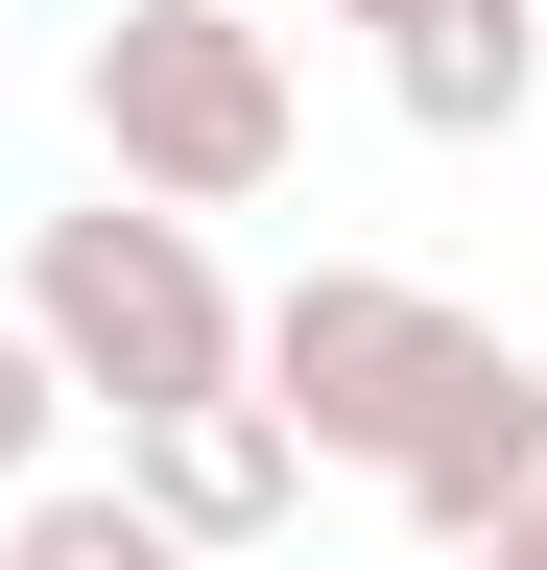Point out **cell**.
Listing matches in <instances>:
<instances>
[{
  "label": "cell",
  "instance_id": "obj_5",
  "mask_svg": "<svg viewBox=\"0 0 547 570\" xmlns=\"http://www.w3.org/2000/svg\"><path fill=\"white\" fill-rule=\"evenodd\" d=\"M358 48H381V96L429 142H524L547 119V0H358Z\"/></svg>",
  "mask_w": 547,
  "mask_h": 570
},
{
  "label": "cell",
  "instance_id": "obj_2",
  "mask_svg": "<svg viewBox=\"0 0 547 570\" xmlns=\"http://www.w3.org/2000/svg\"><path fill=\"white\" fill-rule=\"evenodd\" d=\"M25 356L72 404H119V428H167V404H238V285H215V238L191 214H48L25 238Z\"/></svg>",
  "mask_w": 547,
  "mask_h": 570
},
{
  "label": "cell",
  "instance_id": "obj_6",
  "mask_svg": "<svg viewBox=\"0 0 547 570\" xmlns=\"http://www.w3.org/2000/svg\"><path fill=\"white\" fill-rule=\"evenodd\" d=\"M119 499H144V523L215 570V547H262V523L310 499V452H286L262 404H167V428H119Z\"/></svg>",
  "mask_w": 547,
  "mask_h": 570
},
{
  "label": "cell",
  "instance_id": "obj_8",
  "mask_svg": "<svg viewBox=\"0 0 547 570\" xmlns=\"http://www.w3.org/2000/svg\"><path fill=\"white\" fill-rule=\"evenodd\" d=\"M48 452H72V381H48V356H25V309H0V523L48 499Z\"/></svg>",
  "mask_w": 547,
  "mask_h": 570
},
{
  "label": "cell",
  "instance_id": "obj_7",
  "mask_svg": "<svg viewBox=\"0 0 547 570\" xmlns=\"http://www.w3.org/2000/svg\"><path fill=\"white\" fill-rule=\"evenodd\" d=\"M0 570H191V547H167L144 499H119V475H48L25 523H0Z\"/></svg>",
  "mask_w": 547,
  "mask_h": 570
},
{
  "label": "cell",
  "instance_id": "obj_9",
  "mask_svg": "<svg viewBox=\"0 0 547 570\" xmlns=\"http://www.w3.org/2000/svg\"><path fill=\"white\" fill-rule=\"evenodd\" d=\"M452 570H547V475H524V499H500V523H476Z\"/></svg>",
  "mask_w": 547,
  "mask_h": 570
},
{
  "label": "cell",
  "instance_id": "obj_1",
  "mask_svg": "<svg viewBox=\"0 0 547 570\" xmlns=\"http://www.w3.org/2000/svg\"><path fill=\"white\" fill-rule=\"evenodd\" d=\"M72 119H96L119 214H262L286 142H310L286 24H238V0H119V24L72 48Z\"/></svg>",
  "mask_w": 547,
  "mask_h": 570
},
{
  "label": "cell",
  "instance_id": "obj_10",
  "mask_svg": "<svg viewBox=\"0 0 547 570\" xmlns=\"http://www.w3.org/2000/svg\"><path fill=\"white\" fill-rule=\"evenodd\" d=\"M238 24H262V0H238Z\"/></svg>",
  "mask_w": 547,
  "mask_h": 570
},
{
  "label": "cell",
  "instance_id": "obj_3",
  "mask_svg": "<svg viewBox=\"0 0 547 570\" xmlns=\"http://www.w3.org/2000/svg\"><path fill=\"white\" fill-rule=\"evenodd\" d=\"M452 356H476V309H452V285H404V262H310L286 309H238V404L286 428V452L404 475V428L452 404Z\"/></svg>",
  "mask_w": 547,
  "mask_h": 570
},
{
  "label": "cell",
  "instance_id": "obj_4",
  "mask_svg": "<svg viewBox=\"0 0 547 570\" xmlns=\"http://www.w3.org/2000/svg\"><path fill=\"white\" fill-rule=\"evenodd\" d=\"M524 475H547V356H524V333H476V356H452V404L404 428V475H381V499H404V523H429V570H452Z\"/></svg>",
  "mask_w": 547,
  "mask_h": 570
}]
</instances>
